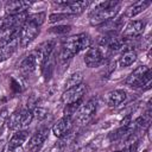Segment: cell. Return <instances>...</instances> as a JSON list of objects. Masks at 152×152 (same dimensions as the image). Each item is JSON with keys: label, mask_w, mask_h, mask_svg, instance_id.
I'll return each instance as SVG.
<instances>
[{"label": "cell", "mask_w": 152, "mask_h": 152, "mask_svg": "<svg viewBox=\"0 0 152 152\" xmlns=\"http://www.w3.org/2000/svg\"><path fill=\"white\" fill-rule=\"evenodd\" d=\"M91 45V38L87 33H78L71 37H68L63 40L61 51H59V61L66 62L71 59L80 51L89 49Z\"/></svg>", "instance_id": "cell-1"}, {"label": "cell", "mask_w": 152, "mask_h": 152, "mask_svg": "<svg viewBox=\"0 0 152 152\" xmlns=\"http://www.w3.org/2000/svg\"><path fill=\"white\" fill-rule=\"evenodd\" d=\"M120 10L119 1H103L99 2L89 13V21L93 26H101L114 19Z\"/></svg>", "instance_id": "cell-2"}, {"label": "cell", "mask_w": 152, "mask_h": 152, "mask_svg": "<svg viewBox=\"0 0 152 152\" xmlns=\"http://www.w3.org/2000/svg\"><path fill=\"white\" fill-rule=\"evenodd\" d=\"M110 50L106 46L97 45V46H90L86 55H84V63L88 68H95L104 64L110 56Z\"/></svg>", "instance_id": "cell-3"}, {"label": "cell", "mask_w": 152, "mask_h": 152, "mask_svg": "<svg viewBox=\"0 0 152 152\" xmlns=\"http://www.w3.org/2000/svg\"><path fill=\"white\" fill-rule=\"evenodd\" d=\"M40 26H38L37 24L30 21L26 19L25 24L21 26L20 31H19V45L20 48H27L39 34V28Z\"/></svg>", "instance_id": "cell-4"}, {"label": "cell", "mask_w": 152, "mask_h": 152, "mask_svg": "<svg viewBox=\"0 0 152 152\" xmlns=\"http://www.w3.org/2000/svg\"><path fill=\"white\" fill-rule=\"evenodd\" d=\"M96 109H97V102L95 100H89L84 104L80 106L78 109L75 112L74 121L78 125L88 124L93 119V116L95 115Z\"/></svg>", "instance_id": "cell-5"}, {"label": "cell", "mask_w": 152, "mask_h": 152, "mask_svg": "<svg viewBox=\"0 0 152 152\" xmlns=\"http://www.w3.org/2000/svg\"><path fill=\"white\" fill-rule=\"evenodd\" d=\"M86 93H87V86L84 83H81L76 87H72L70 89L64 90L61 100L65 106L71 104V103H76V102L82 101V97L84 96Z\"/></svg>", "instance_id": "cell-6"}, {"label": "cell", "mask_w": 152, "mask_h": 152, "mask_svg": "<svg viewBox=\"0 0 152 152\" xmlns=\"http://www.w3.org/2000/svg\"><path fill=\"white\" fill-rule=\"evenodd\" d=\"M55 5L59 6L61 11L63 13H66L69 15H76L82 13L89 5L88 1H72V0H68V1H55Z\"/></svg>", "instance_id": "cell-7"}, {"label": "cell", "mask_w": 152, "mask_h": 152, "mask_svg": "<svg viewBox=\"0 0 152 152\" xmlns=\"http://www.w3.org/2000/svg\"><path fill=\"white\" fill-rule=\"evenodd\" d=\"M145 27H146V21L145 20H132L122 30L121 37L126 40L137 38V37H139L144 33Z\"/></svg>", "instance_id": "cell-8"}, {"label": "cell", "mask_w": 152, "mask_h": 152, "mask_svg": "<svg viewBox=\"0 0 152 152\" xmlns=\"http://www.w3.org/2000/svg\"><path fill=\"white\" fill-rule=\"evenodd\" d=\"M48 135H49L48 127H40L39 129H37L27 142V150L30 152H39L45 140L48 139Z\"/></svg>", "instance_id": "cell-9"}, {"label": "cell", "mask_w": 152, "mask_h": 152, "mask_svg": "<svg viewBox=\"0 0 152 152\" xmlns=\"http://www.w3.org/2000/svg\"><path fill=\"white\" fill-rule=\"evenodd\" d=\"M72 124H74V121H72L71 116H63V118H61L52 126V133H53V135L57 137V138L65 137L71 131Z\"/></svg>", "instance_id": "cell-10"}, {"label": "cell", "mask_w": 152, "mask_h": 152, "mask_svg": "<svg viewBox=\"0 0 152 152\" xmlns=\"http://www.w3.org/2000/svg\"><path fill=\"white\" fill-rule=\"evenodd\" d=\"M18 46H19V32L15 33L6 44L0 46V63L12 57L13 53L17 51Z\"/></svg>", "instance_id": "cell-11"}, {"label": "cell", "mask_w": 152, "mask_h": 152, "mask_svg": "<svg viewBox=\"0 0 152 152\" xmlns=\"http://www.w3.org/2000/svg\"><path fill=\"white\" fill-rule=\"evenodd\" d=\"M37 65H38V62H37L33 52H30L19 63V71L24 77H28L34 72Z\"/></svg>", "instance_id": "cell-12"}, {"label": "cell", "mask_w": 152, "mask_h": 152, "mask_svg": "<svg viewBox=\"0 0 152 152\" xmlns=\"http://www.w3.org/2000/svg\"><path fill=\"white\" fill-rule=\"evenodd\" d=\"M148 71H151V70H150V68H148L147 65H139L138 68H135V69L128 75V77L126 78L125 83H126L127 86H129V87H140L142 78L145 77V75H146Z\"/></svg>", "instance_id": "cell-13"}, {"label": "cell", "mask_w": 152, "mask_h": 152, "mask_svg": "<svg viewBox=\"0 0 152 152\" xmlns=\"http://www.w3.org/2000/svg\"><path fill=\"white\" fill-rule=\"evenodd\" d=\"M32 2L24 0H10L5 4V12L7 15H15L23 12H26Z\"/></svg>", "instance_id": "cell-14"}, {"label": "cell", "mask_w": 152, "mask_h": 152, "mask_svg": "<svg viewBox=\"0 0 152 152\" xmlns=\"http://www.w3.org/2000/svg\"><path fill=\"white\" fill-rule=\"evenodd\" d=\"M126 97H127V95H126L125 90H122V89L112 90L107 95V104L109 107H118L126 101Z\"/></svg>", "instance_id": "cell-15"}, {"label": "cell", "mask_w": 152, "mask_h": 152, "mask_svg": "<svg viewBox=\"0 0 152 152\" xmlns=\"http://www.w3.org/2000/svg\"><path fill=\"white\" fill-rule=\"evenodd\" d=\"M27 137H28V132H27L26 129H18V131L11 137V139H10V141H8V145H7L8 150L12 151V150H14V148H17V147H20V146L26 141Z\"/></svg>", "instance_id": "cell-16"}, {"label": "cell", "mask_w": 152, "mask_h": 152, "mask_svg": "<svg viewBox=\"0 0 152 152\" xmlns=\"http://www.w3.org/2000/svg\"><path fill=\"white\" fill-rule=\"evenodd\" d=\"M150 5H151V1H150V0H140V1H137V2H134L133 5H131V6L126 10L125 17H127V18H133V17L138 15L139 13L144 12Z\"/></svg>", "instance_id": "cell-17"}, {"label": "cell", "mask_w": 152, "mask_h": 152, "mask_svg": "<svg viewBox=\"0 0 152 152\" xmlns=\"http://www.w3.org/2000/svg\"><path fill=\"white\" fill-rule=\"evenodd\" d=\"M135 61H137V52H135V50H133V49H126L121 53V56L119 58V65L121 68H126V66L132 65Z\"/></svg>", "instance_id": "cell-18"}, {"label": "cell", "mask_w": 152, "mask_h": 152, "mask_svg": "<svg viewBox=\"0 0 152 152\" xmlns=\"http://www.w3.org/2000/svg\"><path fill=\"white\" fill-rule=\"evenodd\" d=\"M83 83V75L81 72H74L71 74L64 82V89H70L72 87H76L78 84Z\"/></svg>", "instance_id": "cell-19"}, {"label": "cell", "mask_w": 152, "mask_h": 152, "mask_svg": "<svg viewBox=\"0 0 152 152\" xmlns=\"http://www.w3.org/2000/svg\"><path fill=\"white\" fill-rule=\"evenodd\" d=\"M7 126L10 129H18L21 126V109H18L11 114L7 121Z\"/></svg>", "instance_id": "cell-20"}, {"label": "cell", "mask_w": 152, "mask_h": 152, "mask_svg": "<svg viewBox=\"0 0 152 152\" xmlns=\"http://www.w3.org/2000/svg\"><path fill=\"white\" fill-rule=\"evenodd\" d=\"M33 120V113L30 109H21V126L20 128H24L28 126Z\"/></svg>", "instance_id": "cell-21"}, {"label": "cell", "mask_w": 152, "mask_h": 152, "mask_svg": "<svg viewBox=\"0 0 152 152\" xmlns=\"http://www.w3.org/2000/svg\"><path fill=\"white\" fill-rule=\"evenodd\" d=\"M27 20L37 24L38 26H42V24L45 20V13L44 12H38V13H33V14H28Z\"/></svg>", "instance_id": "cell-22"}, {"label": "cell", "mask_w": 152, "mask_h": 152, "mask_svg": "<svg viewBox=\"0 0 152 152\" xmlns=\"http://www.w3.org/2000/svg\"><path fill=\"white\" fill-rule=\"evenodd\" d=\"M72 15H69L66 13H63V12H57V13H51L49 15V21L50 23H57V21H61L63 19H66V18H70Z\"/></svg>", "instance_id": "cell-23"}, {"label": "cell", "mask_w": 152, "mask_h": 152, "mask_svg": "<svg viewBox=\"0 0 152 152\" xmlns=\"http://www.w3.org/2000/svg\"><path fill=\"white\" fill-rule=\"evenodd\" d=\"M70 30H71V26H70V25H58V26L51 27V28H50V32L56 33V34H65V33H68Z\"/></svg>", "instance_id": "cell-24"}, {"label": "cell", "mask_w": 152, "mask_h": 152, "mask_svg": "<svg viewBox=\"0 0 152 152\" xmlns=\"http://www.w3.org/2000/svg\"><path fill=\"white\" fill-rule=\"evenodd\" d=\"M32 113H33V118H36L37 120H44V119L48 116L46 109H44V108H42V107L34 108V110H33Z\"/></svg>", "instance_id": "cell-25"}, {"label": "cell", "mask_w": 152, "mask_h": 152, "mask_svg": "<svg viewBox=\"0 0 152 152\" xmlns=\"http://www.w3.org/2000/svg\"><path fill=\"white\" fill-rule=\"evenodd\" d=\"M114 152H121V151H114Z\"/></svg>", "instance_id": "cell-26"}, {"label": "cell", "mask_w": 152, "mask_h": 152, "mask_svg": "<svg viewBox=\"0 0 152 152\" xmlns=\"http://www.w3.org/2000/svg\"><path fill=\"white\" fill-rule=\"evenodd\" d=\"M44 152H49V151H44Z\"/></svg>", "instance_id": "cell-27"}]
</instances>
